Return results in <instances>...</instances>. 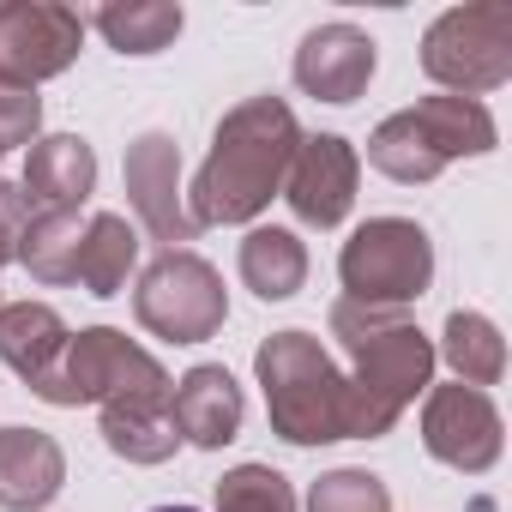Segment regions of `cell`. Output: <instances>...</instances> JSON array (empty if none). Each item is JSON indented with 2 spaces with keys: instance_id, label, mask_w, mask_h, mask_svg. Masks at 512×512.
<instances>
[{
  "instance_id": "1",
  "label": "cell",
  "mask_w": 512,
  "mask_h": 512,
  "mask_svg": "<svg viewBox=\"0 0 512 512\" xmlns=\"http://www.w3.org/2000/svg\"><path fill=\"white\" fill-rule=\"evenodd\" d=\"M296 145H302V127H296V109L284 97L235 103L217 121L211 151H205V163H199V175L187 187V217L199 229H211V223H253L284 193Z\"/></svg>"
},
{
  "instance_id": "2",
  "label": "cell",
  "mask_w": 512,
  "mask_h": 512,
  "mask_svg": "<svg viewBox=\"0 0 512 512\" xmlns=\"http://www.w3.org/2000/svg\"><path fill=\"white\" fill-rule=\"evenodd\" d=\"M332 338L350 350V440H380L392 422L410 410L416 392L434 386V344L404 308H362V302H332L326 314Z\"/></svg>"
},
{
  "instance_id": "3",
  "label": "cell",
  "mask_w": 512,
  "mask_h": 512,
  "mask_svg": "<svg viewBox=\"0 0 512 512\" xmlns=\"http://www.w3.org/2000/svg\"><path fill=\"white\" fill-rule=\"evenodd\" d=\"M253 374L266 386V416H272L278 440H290V446L350 440V386L314 332H302V326L272 332L260 344V356H253Z\"/></svg>"
},
{
  "instance_id": "4",
  "label": "cell",
  "mask_w": 512,
  "mask_h": 512,
  "mask_svg": "<svg viewBox=\"0 0 512 512\" xmlns=\"http://www.w3.org/2000/svg\"><path fill=\"white\" fill-rule=\"evenodd\" d=\"M494 115H488V103H476V97H422V103H410V109H398V115H386L374 133H368V163L386 175V181H398V187H422V181H434L446 163H458V157H488L494 151Z\"/></svg>"
},
{
  "instance_id": "5",
  "label": "cell",
  "mask_w": 512,
  "mask_h": 512,
  "mask_svg": "<svg viewBox=\"0 0 512 512\" xmlns=\"http://www.w3.org/2000/svg\"><path fill=\"white\" fill-rule=\"evenodd\" d=\"M344 302L362 308H410L434 284V241L416 217H368L338 253Z\"/></svg>"
},
{
  "instance_id": "6",
  "label": "cell",
  "mask_w": 512,
  "mask_h": 512,
  "mask_svg": "<svg viewBox=\"0 0 512 512\" xmlns=\"http://www.w3.org/2000/svg\"><path fill=\"white\" fill-rule=\"evenodd\" d=\"M422 73L446 97H488L512 79V7H452L422 31Z\"/></svg>"
},
{
  "instance_id": "7",
  "label": "cell",
  "mask_w": 512,
  "mask_h": 512,
  "mask_svg": "<svg viewBox=\"0 0 512 512\" xmlns=\"http://www.w3.org/2000/svg\"><path fill=\"white\" fill-rule=\"evenodd\" d=\"M133 314L163 344H205L229 320V290H223V278H217L211 260L175 247V253H157V260L139 272Z\"/></svg>"
},
{
  "instance_id": "8",
  "label": "cell",
  "mask_w": 512,
  "mask_h": 512,
  "mask_svg": "<svg viewBox=\"0 0 512 512\" xmlns=\"http://www.w3.org/2000/svg\"><path fill=\"white\" fill-rule=\"evenodd\" d=\"M145 386H169V368L151 350H139L127 332L85 326L79 338H67V350H61L55 374L37 386V398L55 410H79V404H109L127 392H145Z\"/></svg>"
},
{
  "instance_id": "9",
  "label": "cell",
  "mask_w": 512,
  "mask_h": 512,
  "mask_svg": "<svg viewBox=\"0 0 512 512\" xmlns=\"http://www.w3.org/2000/svg\"><path fill=\"white\" fill-rule=\"evenodd\" d=\"M85 13L61 0H0V79L7 85H43L61 79L79 61Z\"/></svg>"
},
{
  "instance_id": "10",
  "label": "cell",
  "mask_w": 512,
  "mask_h": 512,
  "mask_svg": "<svg viewBox=\"0 0 512 512\" xmlns=\"http://www.w3.org/2000/svg\"><path fill=\"white\" fill-rule=\"evenodd\" d=\"M422 446L434 464L458 470V476H482L500 464V446H506V422L494 410L488 392L476 386H428L422 398Z\"/></svg>"
},
{
  "instance_id": "11",
  "label": "cell",
  "mask_w": 512,
  "mask_h": 512,
  "mask_svg": "<svg viewBox=\"0 0 512 512\" xmlns=\"http://www.w3.org/2000/svg\"><path fill=\"white\" fill-rule=\"evenodd\" d=\"M121 181H127V205L133 217L145 223L151 241H163V253L199 241V223L187 217V193H181V145L169 133H139L127 145V163H121Z\"/></svg>"
},
{
  "instance_id": "12",
  "label": "cell",
  "mask_w": 512,
  "mask_h": 512,
  "mask_svg": "<svg viewBox=\"0 0 512 512\" xmlns=\"http://www.w3.org/2000/svg\"><path fill=\"white\" fill-rule=\"evenodd\" d=\"M356 181H362V157L344 133H308L290 157L284 175V199L308 229H338L356 205Z\"/></svg>"
},
{
  "instance_id": "13",
  "label": "cell",
  "mask_w": 512,
  "mask_h": 512,
  "mask_svg": "<svg viewBox=\"0 0 512 512\" xmlns=\"http://www.w3.org/2000/svg\"><path fill=\"white\" fill-rule=\"evenodd\" d=\"M374 67H380L374 37H368V31H356V25H314V31L302 37L296 61H290L296 91H302V97H314V103H338V109H344V103H356V97L368 91Z\"/></svg>"
},
{
  "instance_id": "14",
  "label": "cell",
  "mask_w": 512,
  "mask_h": 512,
  "mask_svg": "<svg viewBox=\"0 0 512 512\" xmlns=\"http://www.w3.org/2000/svg\"><path fill=\"white\" fill-rule=\"evenodd\" d=\"M169 416H175V434H181L187 446H199V452H223V446L241 434L247 398H241V386H235L229 368L199 362V368H187V374L175 380V392H169Z\"/></svg>"
},
{
  "instance_id": "15",
  "label": "cell",
  "mask_w": 512,
  "mask_h": 512,
  "mask_svg": "<svg viewBox=\"0 0 512 512\" xmlns=\"http://www.w3.org/2000/svg\"><path fill=\"white\" fill-rule=\"evenodd\" d=\"M67 482V452L43 428H0V512H43Z\"/></svg>"
},
{
  "instance_id": "16",
  "label": "cell",
  "mask_w": 512,
  "mask_h": 512,
  "mask_svg": "<svg viewBox=\"0 0 512 512\" xmlns=\"http://www.w3.org/2000/svg\"><path fill=\"white\" fill-rule=\"evenodd\" d=\"M19 187H25L31 211H79L97 187V151L79 133H49L31 145Z\"/></svg>"
},
{
  "instance_id": "17",
  "label": "cell",
  "mask_w": 512,
  "mask_h": 512,
  "mask_svg": "<svg viewBox=\"0 0 512 512\" xmlns=\"http://www.w3.org/2000/svg\"><path fill=\"white\" fill-rule=\"evenodd\" d=\"M169 392H175V380L97 404L103 410V446L115 458H127V464H163V458H175L181 434H175V416H169Z\"/></svg>"
},
{
  "instance_id": "18",
  "label": "cell",
  "mask_w": 512,
  "mask_h": 512,
  "mask_svg": "<svg viewBox=\"0 0 512 512\" xmlns=\"http://www.w3.org/2000/svg\"><path fill=\"white\" fill-rule=\"evenodd\" d=\"M67 338L73 332L49 302H0V362H7L31 392L55 374Z\"/></svg>"
},
{
  "instance_id": "19",
  "label": "cell",
  "mask_w": 512,
  "mask_h": 512,
  "mask_svg": "<svg viewBox=\"0 0 512 512\" xmlns=\"http://www.w3.org/2000/svg\"><path fill=\"white\" fill-rule=\"evenodd\" d=\"M139 266V235L121 211H91L85 217V235H79V266H73V284L85 296H121L127 278Z\"/></svg>"
},
{
  "instance_id": "20",
  "label": "cell",
  "mask_w": 512,
  "mask_h": 512,
  "mask_svg": "<svg viewBox=\"0 0 512 512\" xmlns=\"http://www.w3.org/2000/svg\"><path fill=\"white\" fill-rule=\"evenodd\" d=\"M235 266H241V284L260 296V302H290L308 284V247H302L296 229L260 223V229H247Z\"/></svg>"
},
{
  "instance_id": "21",
  "label": "cell",
  "mask_w": 512,
  "mask_h": 512,
  "mask_svg": "<svg viewBox=\"0 0 512 512\" xmlns=\"http://www.w3.org/2000/svg\"><path fill=\"white\" fill-rule=\"evenodd\" d=\"M434 362H446L458 386H476L482 392V386H500V374H506V338H500V326L488 314L458 308L446 320V332H440Z\"/></svg>"
},
{
  "instance_id": "22",
  "label": "cell",
  "mask_w": 512,
  "mask_h": 512,
  "mask_svg": "<svg viewBox=\"0 0 512 512\" xmlns=\"http://www.w3.org/2000/svg\"><path fill=\"white\" fill-rule=\"evenodd\" d=\"M85 25L103 31V43L115 55H163L181 37V7L175 0H127V7H97L85 13Z\"/></svg>"
},
{
  "instance_id": "23",
  "label": "cell",
  "mask_w": 512,
  "mask_h": 512,
  "mask_svg": "<svg viewBox=\"0 0 512 512\" xmlns=\"http://www.w3.org/2000/svg\"><path fill=\"white\" fill-rule=\"evenodd\" d=\"M79 211H31V223L19 229V253L13 260L37 278V284H73L79 266Z\"/></svg>"
},
{
  "instance_id": "24",
  "label": "cell",
  "mask_w": 512,
  "mask_h": 512,
  "mask_svg": "<svg viewBox=\"0 0 512 512\" xmlns=\"http://www.w3.org/2000/svg\"><path fill=\"white\" fill-rule=\"evenodd\" d=\"M217 512H296V488L272 464H235L217 482Z\"/></svg>"
},
{
  "instance_id": "25",
  "label": "cell",
  "mask_w": 512,
  "mask_h": 512,
  "mask_svg": "<svg viewBox=\"0 0 512 512\" xmlns=\"http://www.w3.org/2000/svg\"><path fill=\"white\" fill-rule=\"evenodd\" d=\"M308 512H392V488L374 476V470H326L314 488H308Z\"/></svg>"
},
{
  "instance_id": "26",
  "label": "cell",
  "mask_w": 512,
  "mask_h": 512,
  "mask_svg": "<svg viewBox=\"0 0 512 512\" xmlns=\"http://www.w3.org/2000/svg\"><path fill=\"white\" fill-rule=\"evenodd\" d=\"M37 127H43V97L31 85L0 79V157L19 151V145H37Z\"/></svg>"
},
{
  "instance_id": "27",
  "label": "cell",
  "mask_w": 512,
  "mask_h": 512,
  "mask_svg": "<svg viewBox=\"0 0 512 512\" xmlns=\"http://www.w3.org/2000/svg\"><path fill=\"white\" fill-rule=\"evenodd\" d=\"M31 223V199L19 181H0V272L13 266V253H19V229Z\"/></svg>"
},
{
  "instance_id": "28",
  "label": "cell",
  "mask_w": 512,
  "mask_h": 512,
  "mask_svg": "<svg viewBox=\"0 0 512 512\" xmlns=\"http://www.w3.org/2000/svg\"><path fill=\"white\" fill-rule=\"evenodd\" d=\"M157 512H199V506H157Z\"/></svg>"
},
{
  "instance_id": "29",
  "label": "cell",
  "mask_w": 512,
  "mask_h": 512,
  "mask_svg": "<svg viewBox=\"0 0 512 512\" xmlns=\"http://www.w3.org/2000/svg\"><path fill=\"white\" fill-rule=\"evenodd\" d=\"M0 181H7V175H0Z\"/></svg>"
}]
</instances>
